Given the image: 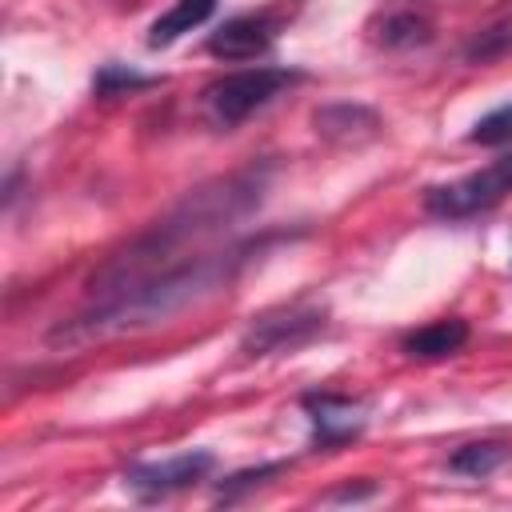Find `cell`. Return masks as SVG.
<instances>
[{
	"instance_id": "cell-1",
	"label": "cell",
	"mask_w": 512,
	"mask_h": 512,
	"mask_svg": "<svg viewBox=\"0 0 512 512\" xmlns=\"http://www.w3.org/2000/svg\"><path fill=\"white\" fill-rule=\"evenodd\" d=\"M268 176H272L268 164H248L240 172L200 184L176 208H168L156 224H148L136 240H128L116 256H108L96 268V276L88 280V296L124 292V288H132L148 276H160L200 252H212L208 244L216 236H224L248 212L260 208V200L268 192Z\"/></svg>"
},
{
	"instance_id": "cell-2",
	"label": "cell",
	"mask_w": 512,
	"mask_h": 512,
	"mask_svg": "<svg viewBox=\"0 0 512 512\" xmlns=\"http://www.w3.org/2000/svg\"><path fill=\"white\" fill-rule=\"evenodd\" d=\"M264 248V240H244V244H228V248H212L200 252L160 276H148L124 292L112 296H88V304L60 320L48 332L52 348H80V344H96V340H112L148 324H160L176 312H184L188 304L228 288L236 280V272Z\"/></svg>"
},
{
	"instance_id": "cell-3",
	"label": "cell",
	"mask_w": 512,
	"mask_h": 512,
	"mask_svg": "<svg viewBox=\"0 0 512 512\" xmlns=\"http://www.w3.org/2000/svg\"><path fill=\"white\" fill-rule=\"evenodd\" d=\"M304 80L300 68H240V72H228L220 80H212L200 96V108H204V120L212 128H224L232 132L236 124H244L248 116H256L260 108H268L276 96H284L288 88H296Z\"/></svg>"
},
{
	"instance_id": "cell-4",
	"label": "cell",
	"mask_w": 512,
	"mask_h": 512,
	"mask_svg": "<svg viewBox=\"0 0 512 512\" xmlns=\"http://www.w3.org/2000/svg\"><path fill=\"white\" fill-rule=\"evenodd\" d=\"M504 196H512V152L488 160L484 168H476L460 180L432 184L424 192V212L436 220H468V216L496 208Z\"/></svg>"
},
{
	"instance_id": "cell-5",
	"label": "cell",
	"mask_w": 512,
	"mask_h": 512,
	"mask_svg": "<svg viewBox=\"0 0 512 512\" xmlns=\"http://www.w3.org/2000/svg\"><path fill=\"white\" fill-rule=\"evenodd\" d=\"M324 328H328L324 304L292 300V304H280V308H268V312L252 316V324L244 328L240 348L248 356H276V352H292V348L316 340Z\"/></svg>"
},
{
	"instance_id": "cell-6",
	"label": "cell",
	"mask_w": 512,
	"mask_h": 512,
	"mask_svg": "<svg viewBox=\"0 0 512 512\" xmlns=\"http://www.w3.org/2000/svg\"><path fill=\"white\" fill-rule=\"evenodd\" d=\"M216 468V456L196 448V452H180V456H168V460H144V464H128L124 468V488L144 500V504H156V500H168L192 484H200L208 472Z\"/></svg>"
},
{
	"instance_id": "cell-7",
	"label": "cell",
	"mask_w": 512,
	"mask_h": 512,
	"mask_svg": "<svg viewBox=\"0 0 512 512\" xmlns=\"http://www.w3.org/2000/svg\"><path fill=\"white\" fill-rule=\"evenodd\" d=\"M300 408H304L320 448H340V444L356 440L368 424V404L356 396H340V392H308L300 400Z\"/></svg>"
},
{
	"instance_id": "cell-8",
	"label": "cell",
	"mask_w": 512,
	"mask_h": 512,
	"mask_svg": "<svg viewBox=\"0 0 512 512\" xmlns=\"http://www.w3.org/2000/svg\"><path fill=\"white\" fill-rule=\"evenodd\" d=\"M280 24H284V12H272V8H264V12H244V16L224 20V24L208 36L204 48H208L216 60H252V56H260V52L272 48Z\"/></svg>"
},
{
	"instance_id": "cell-9",
	"label": "cell",
	"mask_w": 512,
	"mask_h": 512,
	"mask_svg": "<svg viewBox=\"0 0 512 512\" xmlns=\"http://www.w3.org/2000/svg\"><path fill=\"white\" fill-rule=\"evenodd\" d=\"M464 340H468V324H464L460 316H444V320H432V324L408 332V336L400 340V348H404V356H412V360H440V356L460 352Z\"/></svg>"
},
{
	"instance_id": "cell-10",
	"label": "cell",
	"mask_w": 512,
	"mask_h": 512,
	"mask_svg": "<svg viewBox=\"0 0 512 512\" xmlns=\"http://www.w3.org/2000/svg\"><path fill=\"white\" fill-rule=\"evenodd\" d=\"M216 12V0H176L168 12H160L148 28V48H168L176 44L184 32L200 28L208 16Z\"/></svg>"
},
{
	"instance_id": "cell-11",
	"label": "cell",
	"mask_w": 512,
	"mask_h": 512,
	"mask_svg": "<svg viewBox=\"0 0 512 512\" xmlns=\"http://www.w3.org/2000/svg\"><path fill=\"white\" fill-rule=\"evenodd\" d=\"M508 460H512V448L508 444H500V440H472V444H464V448H456L448 456V472L484 480V476H492Z\"/></svg>"
},
{
	"instance_id": "cell-12",
	"label": "cell",
	"mask_w": 512,
	"mask_h": 512,
	"mask_svg": "<svg viewBox=\"0 0 512 512\" xmlns=\"http://www.w3.org/2000/svg\"><path fill=\"white\" fill-rule=\"evenodd\" d=\"M316 132L328 140H360L376 132V116L360 104H332L324 112H316Z\"/></svg>"
},
{
	"instance_id": "cell-13",
	"label": "cell",
	"mask_w": 512,
	"mask_h": 512,
	"mask_svg": "<svg viewBox=\"0 0 512 512\" xmlns=\"http://www.w3.org/2000/svg\"><path fill=\"white\" fill-rule=\"evenodd\" d=\"M504 52H512V16L492 20L488 28H480V32L464 44V60H468V64H492V60H500Z\"/></svg>"
},
{
	"instance_id": "cell-14",
	"label": "cell",
	"mask_w": 512,
	"mask_h": 512,
	"mask_svg": "<svg viewBox=\"0 0 512 512\" xmlns=\"http://www.w3.org/2000/svg\"><path fill=\"white\" fill-rule=\"evenodd\" d=\"M384 48H420L432 40V24L416 12H396L380 24V36H376Z\"/></svg>"
},
{
	"instance_id": "cell-15",
	"label": "cell",
	"mask_w": 512,
	"mask_h": 512,
	"mask_svg": "<svg viewBox=\"0 0 512 512\" xmlns=\"http://www.w3.org/2000/svg\"><path fill=\"white\" fill-rule=\"evenodd\" d=\"M468 144H480V148H500V144H512V100L492 108L488 116H480L468 132Z\"/></svg>"
},
{
	"instance_id": "cell-16",
	"label": "cell",
	"mask_w": 512,
	"mask_h": 512,
	"mask_svg": "<svg viewBox=\"0 0 512 512\" xmlns=\"http://www.w3.org/2000/svg\"><path fill=\"white\" fill-rule=\"evenodd\" d=\"M276 472H284V464H256V468H244V472H232L228 480H220V488H216V500L220 504H232V500H240V496H248L252 488H260V484H268Z\"/></svg>"
},
{
	"instance_id": "cell-17",
	"label": "cell",
	"mask_w": 512,
	"mask_h": 512,
	"mask_svg": "<svg viewBox=\"0 0 512 512\" xmlns=\"http://www.w3.org/2000/svg\"><path fill=\"white\" fill-rule=\"evenodd\" d=\"M148 84H152V76H140V72L124 68V64H104L92 88H96L100 96H120V92H132V88H148Z\"/></svg>"
},
{
	"instance_id": "cell-18",
	"label": "cell",
	"mask_w": 512,
	"mask_h": 512,
	"mask_svg": "<svg viewBox=\"0 0 512 512\" xmlns=\"http://www.w3.org/2000/svg\"><path fill=\"white\" fill-rule=\"evenodd\" d=\"M368 496H376V484H348L340 492H328L324 504H336V500H368Z\"/></svg>"
}]
</instances>
